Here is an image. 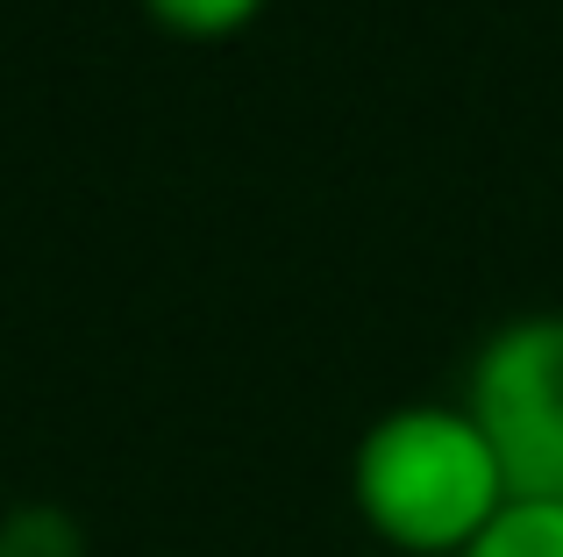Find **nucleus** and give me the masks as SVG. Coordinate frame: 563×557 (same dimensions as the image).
<instances>
[{"label": "nucleus", "mask_w": 563, "mask_h": 557, "mask_svg": "<svg viewBox=\"0 0 563 557\" xmlns=\"http://www.w3.org/2000/svg\"><path fill=\"white\" fill-rule=\"evenodd\" d=\"M507 501V472L464 401L385 407L350 450V507L399 557H464Z\"/></svg>", "instance_id": "f257e3e1"}, {"label": "nucleus", "mask_w": 563, "mask_h": 557, "mask_svg": "<svg viewBox=\"0 0 563 557\" xmlns=\"http://www.w3.org/2000/svg\"><path fill=\"white\" fill-rule=\"evenodd\" d=\"M464 415L485 429L514 501H563V315H514L464 372Z\"/></svg>", "instance_id": "f03ea898"}, {"label": "nucleus", "mask_w": 563, "mask_h": 557, "mask_svg": "<svg viewBox=\"0 0 563 557\" xmlns=\"http://www.w3.org/2000/svg\"><path fill=\"white\" fill-rule=\"evenodd\" d=\"M464 557H563V501H507Z\"/></svg>", "instance_id": "7ed1b4c3"}, {"label": "nucleus", "mask_w": 563, "mask_h": 557, "mask_svg": "<svg viewBox=\"0 0 563 557\" xmlns=\"http://www.w3.org/2000/svg\"><path fill=\"white\" fill-rule=\"evenodd\" d=\"M136 8L179 43H229V36H243L272 0H136Z\"/></svg>", "instance_id": "20e7f679"}, {"label": "nucleus", "mask_w": 563, "mask_h": 557, "mask_svg": "<svg viewBox=\"0 0 563 557\" xmlns=\"http://www.w3.org/2000/svg\"><path fill=\"white\" fill-rule=\"evenodd\" d=\"M0 557H79V536L57 507H22L0 522Z\"/></svg>", "instance_id": "39448f33"}]
</instances>
